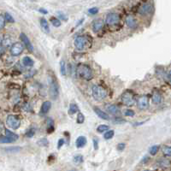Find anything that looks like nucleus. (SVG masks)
<instances>
[{
  "mask_svg": "<svg viewBox=\"0 0 171 171\" xmlns=\"http://www.w3.org/2000/svg\"><path fill=\"white\" fill-rule=\"evenodd\" d=\"M76 73H77L79 77H80V78H82L84 80H90L93 79V71H92V69L89 66L86 65V64H80L77 67Z\"/></svg>",
  "mask_w": 171,
  "mask_h": 171,
  "instance_id": "nucleus-1",
  "label": "nucleus"
},
{
  "mask_svg": "<svg viewBox=\"0 0 171 171\" xmlns=\"http://www.w3.org/2000/svg\"><path fill=\"white\" fill-rule=\"evenodd\" d=\"M107 91L101 86H93V97L97 101H102L106 98Z\"/></svg>",
  "mask_w": 171,
  "mask_h": 171,
  "instance_id": "nucleus-2",
  "label": "nucleus"
},
{
  "mask_svg": "<svg viewBox=\"0 0 171 171\" xmlns=\"http://www.w3.org/2000/svg\"><path fill=\"white\" fill-rule=\"evenodd\" d=\"M122 103L127 105V106H132L134 102V94L131 92V91H126L122 96Z\"/></svg>",
  "mask_w": 171,
  "mask_h": 171,
  "instance_id": "nucleus-3",
  "label": "nucleus"
},
{
  "mask_svg": "<svg viewBox=\"0 0 171 171\" xmlns=\"http://www.w3.org/2000/svg\"><path fill=\"white\" fill-rule=\"evenodd\" d=\"M6 123L7 125L12 128V129H17L20 125H21V121L19 118H17L16 116H12V115H10L8 117H7V120H6Z\"/></svg>",
  "mask_w": 171,
  "mask_h": 171,
  "instance_id": "nucleus-4",
  "label": "nucleus"
},
{
  "mask_svg": "<svg viewBox=\"0 0 171 171\" xmlns=\"http://www.w3.org/2000/svg\"><path fill=\"white\" fill-rule=\"evenodd\" d=\"M50 87V95L52 99H56L58 97V87H57V81L54 79H50L49 83Z\"/></svg>",
  "mask_w": 171,
  "mask_h": 171,
  "instance_id": "nucleus-5",
  "label": "nucleus"
},
{
  "mask_svg": "<svg viewBox=\"0 0 171 171\" xmlns=\"http://www.w3.org/2000/svg\"><path fill=\"white\" fill-rule=\"evenodd\" d=\"M87 40L86 37L79 36L74 40V46L79 50H82L85 49L87 47Z\"/></svg>",
  "mask_w": 171,
  "mask_h": 171,
  "instance_id": "nucleus-6",
  "label": "nucleus"
},
{
  "mask_svg": "<svg viewBox=\"0 0 171 171\" xmlns=\"http://www.w3.org/2000/svg\"><path fill=\"white\" fill-rule=\"evenodd\" d=\"M105 22L109 26H113V25L117 24L120 22V16L116 13H110V14L107 15Z\"/></svg>",
  "mask_w": 171,
  "mask_h": 171,
  "instance_id": "nucleus-7",
  "label": "nucleus"
},
{
  "mask_svg": "<svg viewBox=\"0 0 171 171\" xmlns=\"http://www.w3.org/2000/svg\"><path fill=\"white\" fill-rule=\"evenodd\" d=\"M23 49H24V47H23L22 44L17 42V43H15V44H13V45L11 46L10 53H11L12 56L16 57V56H19V55H21V54L22 53Z\"/></svg>",
  "mask_w": 171,
  "mask_h": 171,
  "instance_id": "nucleus-8",
  "label": "nucleus"
},
{
  "mask_svg": "<svg viewBox=\"0 0 171 171\" xmlns=\"http://www.w3.org/2000/svg\"><path fill=\"white\" fill-rule=\"evenodd\" d=\"M137 105H138V108L142 110H145L148 109L149 107V98L147 96H141L140 97L138 101H137Z\"/></svg>",
  "mask_w": 171,
  "mask_h": 171,
  "instance_id": "nucleus-9",
  "label": "nucleus"
},
{
  "mask_svg": "<svg viewBox=\"0 0 171 171\" xmlns=\"http://www.w3.org/2000/svg\"><path fill=\"white\" fill-rule=\"evenodd\" d=\"M20 38H21V40L22 41V43L25 45V46L27 48V50H29V51H33V45H32V43L30 42V40H29V39L27 37V35L23 33H22L21 34H20Z\"/></svg>",
  "mask_w": 171,
  "mask_h": 171,
  "instance_id": "nucleus-10",
  "label": "nucleus"
},
{
  "mask_svg": "<svg viewBox=\"0 0 171 171\" xmlns=\"http://www.w3.org/2000/svg\"><path fill=\"white\" fill-rule=\"evenodd\" d=\"M151 10H152L151 4V3H145L140 8L139 12L141 15H147V14H150L151 12Z\"/></svg>",
  "mask_w": 171,
  "mask_h": 171,
  "instance_id": "nucleus-11",
  "label": "nucleus"
},
{
  "mask_svg": "<svg viewBox=\"0 0 171 171\" xmlns=\"http://www.w3.org/2000/svg\"><path fill=\"white\" fill-rule=\"evenodd\" d=\"M87 143V138L85 136H80L77 138L76 141H75V144H76V146L78 148H81V147H84Z\"/></svg>",
  "mask_w": 171,
  "mask_h": 171,
  "instance_id": "nucleus-12",
  "label": "nucleus"
},
{
  "mask_svg": "<svg viewBox=\"0 0 171 171\" xmlns=\"http://www.w3.org/2000/svg\"><path fill=\"white\" fill-rule=\"evenodd\" d=\"M103 26H104V22H103L102 20H96L93 22V32H95V33L99 32L103 28Z\"/></svg>",
  "mask_w": 171,
  "mask_h": 171,
  "instance_id": "nucleus-13",
  "label": "nucleus"
},
{
  "mask_svg": "<svg viewBox=\"0 0 171 171\" xmlns=\"http://www.w3.org/2000/svg\"><path fill=\"white\" fill-rule=\"evenodd\" d=\"M94 111H95V113L98 115L100 118H102V119H104V120H109V119H110L109 115H108L107 113H105L104 111L101 110L100 109H98V108H94Z\"/></svg>",
  "mask_w": 171,
  "mask_h": 171,
  "instance_id": "nucleus-14",
  "label": "nucleus"
},
{
  "mask_svg": "<svg viewBox=\"0 0 171 171\" xmlns=\"http://www.w3.org/2000/svg\"><path fill=\"white\" fill-rule=\"evenodd\" d=\"M126 23H127V25L129 27H131V28H134V27H136V21H135V19L134 18L133 16H127V18H126Z\"/></svg>",
  "mask_w": 171,
  "mask_h": 171,
  "instance_id": "nucleus-15",
  "label": "nucleus"
},
{
  "mask_svg": "<svg viewBox=\"0 0 171 171\" xmlns=\"http://www.w3.org/2000/svg\"><path fill=\"white\" fill-rule=\"evenodd\" d=\"M158 165L162 168L168 169L171 166V161H170L169 159H166V158L161 159L160 161H158Z\"/></svg>",
  "mask_w": 171,
  "mask_h": 171,
  "instance_id": "nucleus-16",
  "label": "nucleus"
},
{
  "mask_svg": "<svg viewBox=\"0 0 171 171\" xmlns=\"http://www.w3.org/2000/svg\"><path fill=\"white\" fill-rule=\"evenodd\" d=\"M50 107H51V104H50V101L44 102L43 104H42V106H41V113L42 114H46L50 110Z\"/></svg>",
  "mask_w": 171,
  "mask_h": 171,
  "instance_id": "nucleus-17",
  "label": "nucleus"
},
{
  "mask_svg": "<svg viewBox=\"0 0 171 171\" xmlns=\"http://www.w3.org/2000/svg\"><path fill=\"white\" fill-rule=\"evenodd\" d=\"M40 25H41V27H42V30L48 33L50 32V28H49V24H48V22L45 19V18H42L40 20Z\"/></svg>",
  "mask_w": 171,
  "mask_h": 171,
  "instance_id": "nucleus-18",
  "label": "nucleus"
},
{
  "mask_svg": "<svg viewBox=\"0 0 171 171\" xmlns=\"http://www.w3.org/2000/svg\"><path fill=\"white\" fill-rule=\"evenodd\" d=\"M106 110H107L110 113H111V114H113V115H116V114L118 113V111H119L118 107H117L116 105H114V104H109V105H107Z\"/></svg>",
  "mask_w": 171,
  "mask_h": 171,
  "instance_id": "nucleus-19",
  "label": "nucleus"
},
{
  "mask_svg": "<svg viewBox=\"0 0 171 171\" xmlns=\"http://www.w3.org/2000/svg\"><path fill=\"white\" fill-rule=\"evenodd\" d=\"M5 134H6V136L7 137H9L10 140H11V141L12 142H14V141H16V140H18V135L17 134H14L13 132H11V131H10V130H5Z\"/></svg>",
  "mask_w": 171,
  "mask_h": 171,
  "instance_id": "nucleus-20",
  "label": "nucleus"
},
{
  "mask_svg": "<svg viewBox=\"0 0 171 171\" xmlns=\"http://www.w3.org/2000/svg\"><path fill=\"white\" fill-rule=\"evenodd\" d=\"M152 101H153V103L156 104H160L161 101H162V96H161V94H160L159 93H157V92L154 93L153 95H152Z\"/></svg>",
  "mask_w": 171,
  "mask_h": 171,
  "instance_id": "nucleus-21",
  "label": "nucleus"
},
{
  "mask_svg": "<svg viewBox=\"0 0 171 171\" xmlns=\"http://www.w3.org/2000/svg\"><path fill=\"white\" fill-rule=\"evenodd\" d=\"M22 63H23V64H24L25 66H27V67H32L33 65V63H34L33 61L29 57H23Z\"/></svg>",
  "mask_w": 171,
  "mask_h": 171,
  "instance_id": "nucleus-22",
  "label": "nucleus"
},
{
  "mask_svg": "<svg viewBox=\"0 0 171 171\" xmlns=\"http://www.w3.org/2000/svg\"><path fill=\"white\" fill-rule=\"evenodd\" d=\"M79 110V107L75 104H70L69 108V115H74Z\"/></svg>",
  "mask_w": 171,
  "mask_h": 171,
  "instance_id": "nucleus-23",
  "label": "nucleus"
},
{
  "mask_svg": "<svg viewBox=\"0 0 171 171\" xmlns=\"http://www.w3.org/2000/svg\"><path fill=\"white\" fill-rule=\"evenodd\" d=\"M114 134H115L114 130H109V131H107V132L104 134V138L105 140H110V139H111V138L114 136Z\"/></svg>",
  "mask_w": 171,
  "mask_h": 171,
  "instance_id": "nucleus-24",
  "label": "nucleus"
},
{
  "mask_svg": "<svg viewBox=\"0 0 171 171\" xmlns=\"http://www.w3.org/2000/svg\"><path fill=\"white\" fill-rule=\"evenodd\" d=\"M60 69H61V74L63 75H66V66H65V62L63 60H62L60 63Z\"/></svg>",
  "mask_w": 171,
  "mask_h": 171,
  "instance_id": "nucleus-25",
  "label": "nucleus"
},
{
  "mask_svg": "<svg viewBox=\"0 0 171 171\" xmlns=\"http://www.w3.org/2000/svg\"><path fill=\"white\" fill-rule=\"evenodd\" d=\"M84 121H85V116H84V115H83L82 113H79V114L77 115V119H76L77 123L81 124V123L84 122Z\"/></svg>",
  "mask_w": 171,
  "mask_h": 171,
  "instance_id": "nucleus-26",
  "label": "nucleus"
},
{
  "mask_svg": "<svg viewBox=\"0 0 171 171\" xmlns=\"http://www.w3.org/2000/svg\"><path fill=\"white\" fill-rule=\"evenodd\" d=\"M2 44H3V46L8 47V46H10L11 45V40H10V38H8V37H5L4 40L2 41Z\"/></svg>",
  "mask_w": 171,
  "mask_h": 171,
  "instance_id": "nucleus-27",
  "label": "nucleus"
},
{
  "mask_svg": "<svg viewBox=\"0 0 171 171\" xmlns=\"http://www.w3.org/2000/svg\"><path fill=\"white\" fill-rule=\"evenodd\" d=\"M11 140L7 137V136H0V143L3 144V143H11Z\"/></svg>",
  "mask_w": 171,
  "mask_h": 171,
  "instance_id": "nucleus-28",
  "label": "nucleus"
},
{
  "mask_svg": "<svg viewBox=\"0 0 171 171\" xmlns=\"http://www.w3.org/2000/svg\"><path fill=\"white\" fill-rule=\"evenodd\" d=\"M163 152L165 156L171 157V146H165L163 149Z\"/></svg>",
  "mask_w": 171,
  "mask_h": 171,
  "instance_id": "nucleus-29",
  "label": "nucleus"
},
{
  "mask_svg": "<svg viewBox=\"0 0 171 171\" xmlns=\"http://www.w3.org/2000/svg\"><path fill=\"white\" fill-rule=\"evenodd\" d=\"M108 129H109V126H107V125H100V126L98 127L97 131L98 133H103L104 131H107Z\"/></svg>",
  "mask_w": 171,
  "mask_h": 171,
  "instance_id": "nucleus-30",
  "label": "nucleus"
},
{
  "mask_svg": "<svg viewBox=\"0 0 171 171\" xmlns=\"http://www.w3.org/2000/svg\"><path fill=\"white\" fill-rule=\"evenodd\" d=\"M158 150H159V146H157V145L156 146H151L150 148V153L151 155H156L157 153Z\"/></svg>",
  "mask_w": 171,
  "mask_h": 171,
  "instance_id": "nucleus-31",
  "label": "nucleus"
},
{
  "mask_svg": "<svg viewBox=\"0 0 171 171\" xmlns=\"http://www.w3.org/2000/svg\"><path fill=\"white\" fill-rule=\"evenodd\" d=\"M50 22H51L52 25H53L54 27H58L61 26V22H60L58 19H57V18L52 17V18L50 19Z\"/></svg>",
  "mask_w": 171,
  "mask_h": 171,
  "instance_id": "nucleus-32",
  "label": "nucleus"
},
{
  "mask_svg": "<svg viewBox=\"0 0 171 171\" xmlns=\"http://www.w3.org/2000/svg\"><path fill=\"white\" fill-rule=\"evenodd\" d=\"M74 162L75 164H80V163H82V162H83V157H82V156H80V155L75 156V157H74Z\"/></svg>",
  "mask_w": 171,
  "mask_h": 171,
  "instance_id": "nucleus-33",
  "label": "nucleus"
},
{
  "mask_svg": "<svg viewBox=\"0 0 171 171\" xmlns=\"http://www.w3.org/2000/svg\"><path fill=\"white\" fill-rule=\"evenodd\" d=\"M47 129H48V133L51 132L50 130H53V121L50 118L47 120Z\"/></svg>",
  "mask_w": 171,
  "mask_h": 171,
  "instance_id": "nucleus-34",
  "label": "nucleus"
},
{
  "mask_svg": "<svg viewBox=\"0 0 171 171\" xmlns=\"http://www.w3.org/2000/svg\"><path fill=\"white\" fill-rule=\"evenodd\" d=\"M5 20H6L7 22H11V23L15 22L14 18H13V17L11 16V15L9 14V13H6V14H5Z\"/></svg>",
  "mask_w": 171,
  "mask_h": 171,
  "instance_id": "nucleus-35",
  "label": "nucleus"
},
{
  "mask_svg": "<svg viewBox=\"0 0 171 171\" xmlns=\"http://www.w3.org/2000/svg\"><path fill=\"white\" fill-rule=\"evenodd\" d=\"M48 143L49 142H48V140L46 139H42V140L38 141V145H40L41 146H46L48 145Z\"/></svg>",
  "mask_w": 171,
  "mask_h": 171,
  "instance_id": "nucleus-36",
  "label": "nucleus"
},
{
  "mask_svg": "<svg viewBox=\"0 0 171 171\" xmlns=\"http://www.w3.org/2000/svg\"><path fill=\"white\" fill-rule=\"evenodd\" d=\"M4 25H5V18L2 15H0V30L3 28Z\"/></svg>",
  "mask_w": 171,
  "mask_h": 171,
  "instance_id": "nucleus-37",
  "label": "nucleus"
},
{
  "mask_svg": "<svg viewBox=\"0 0 171 171\" xmlns=\"http://www.w3.org/2000/svg\"><path fill=\"white\" fill-rule=\"evenodd\" d=\"M88 12H89L91 15H96V14L98 12V8H96V7H94V8H91V9L88 10Z\"/></svg>",
  "mask_w": 171,
  "mask_h": 171,
  "instance_id": "nucleus-38",
  "label": "nucleus"
},
{
  "mask_svg": "<svg viewBox=\"0 0 171 171\" xmlns=\"http://www.w3.org/2000/svg\"><path fill=\"white\" fill-rule=\"evenodd\" d=\"M124 115L126 116H134V112L131 110H127L124 112Z\"/></svg>",
  "mask_w": 171,
  "mask_h": 171,
  "instance_id": "nucleus-39",
  "label": "nucleus"
},
{
  "mask_svg": "<svg viewBox=\"0 0 171 171\" xmlns=\"http://www.w3.org/2000/svg\"><path fill=\"white\" fill-rule=\"evenodd\" d=\"M57 14H58V16H59L62 20H63V21H67V20H68V17L66 16V15L63 14V12H57Z\"/></svg>",
  "mask_w": 171,
  "mask_h": 171,
  "instance_id": "nucleus-40",
  "label": "nucleus"
},
{
  "mask_svg": "<svg viewBox=\"0 0 171 171\" xmlns=\"http://www.w3.org/2000/svg\"><path fill=\"white\" fill-rule=\"evenodd\" d=\"M124 148H125V144H124V143H120V144L117 146V150H119V151H122Z\"/></svg>",
  "mask_w": 171,
  "mask_h": 171,
  "instance_id": "nucleus-41",
  "label": "nucleus"
},
{
  "mask_svg": "<svg viewBox=\"0 0 171 171\" xmlns=\"http://www.w3.org/2000/svg\"><path fill=\"white\" fill-rule=\"evenodd\" d=\"M63 144H64V140H63V139L59 140V141H58V148H61V146H62Z\"/></svg>",
  "mask_w": 171,
  "mask_h": 171,
  "instance_id": "nucleus-42",
  "label": "nucleus"
},
{
  "mask_svg": "<svg viewBox=\"0 0 171 171\" xmlns=\"http://www.w3.org/2000/svg\"><path fill=\"white\" fill-rule=\"evenodd\" d=\"M33 134H34V131H33V130H30V132H28V133L27 134V137H32Z\"/></svg>",
  "mask_w": 171,
  "mask_h": 171,
  "instance_id": "nucleus-43",
  "label": "nucleus"
},
{
  "mask_svg": "<svg viewBox=\"0 0 171 171\" xmlns=\"http://www.w3.org/2000/svg\"><path fill=\"white\" fill-rule=\"evenodd\" d=\"M7 151H20V148L19 147H16V148H8V149H6Z\"/></svg>",
  "mask_w": 171,
  "mask_h": 171,
  "instance_id": "nucleus-44",
  "label": "nucleus"
},
{
  "mask_svg": "<svg viewBox=\"0 0 171 171\" xmlns=\"http://www.w3.org/2000/svg\"><path fill=\"white\" fill-rule=\"evenodd\" d=\"M93 143H94V149H95V150H98V146L97 140H93Z\"/></svg>",
  "mask_w": 171,
  "mask_h": 171,
  "instance_id": "nucleus-45",
  "label": "nucleus"
},
{
  "mask_svg": "<svg viewBox=\"0 0 171 171\" xmlns=\"http://www.w3.org/2000/svg\"><path fill=\"white\" fill-rule=\"evenodd\" d=\"M40 11L41 13H45V14H46V13H47V10H42V9H40Z\"/></svg>",
  "mask_w": 171,
  "mask_h": 171,
  "instance_id": "nucleus-46",
  "label": "nucleus"
},
{
  "mask_svg": "<svg viewBox=\"0 0 171 171\" xmlns=\"http://www.w3.org/2000/svg\"><path fill=\"white\" fill-rule=\"evenodd\" d=\"M168 78H169V80H170V81L171 82V70L169 72V74H168Z\"/></svg>",
  "mask_w": 171,
  "mask_h": 171,
  "instance_id": "nucleus-47",
  "label": "nucleus"
},
{
  "mask_svg": "<svg viewBox=\"0 0 171 171\" xmlns=\"http://www.w3.org/2000/svg\"><path fill=\"white\" fill-rule=\"evenodd\" d=\"M1 43H2V39H1V37H0V45H1Z\"/></svg>",
  "mask_w": 171,
  "mask_h": 171,
  "instance_id": "nucleus-48",
  "label": "nucleus"
}]
</instances>
